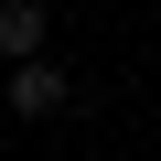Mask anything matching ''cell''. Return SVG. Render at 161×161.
Listing matches in <instances>:
<instances>
[{"instance_id": "cell-1", "label": "cell", "mask_w": 161, "mask_h": 161, "mask_svg": "<svg viewBox=\"0 0 161 161\" xmlns=\"http://www.w3.org/2000/svg\"><path fill=\"white\" fill-rule=\"evenodd\" d=\"M43 54H54V11L43 0H0V75H22Z\"/></svg>"}, {"instance_id": "cell-2", "label": "cell", "mask_w": 161, "mask_h": 161, "mask_svg": "<svg viewBox=\"0 0 161 161\" xmlns=\"http://www.w3.org/2000/svg\"><path fill=\"white\" fill-rule=\"evenodd\" d=\"M0 97H11L22 118H54V108H75L86 86H75V64H64V54H43V64H22L11 86H0Z\"/></svg>"}]
</instances>
